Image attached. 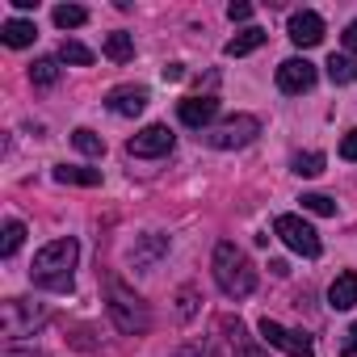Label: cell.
I'll list each match as a JSON object with an SVG mask.
<instances>
[{"mask_svg":"<svg viewBox=\"0 0 357 357\" xmlns=\"http://www.w3.org/2000/svg\"><path fill=\"white\" fill-rule=\"evenodd\" d=\"M76 257H80V244L72 236L38 248L34 265H30V278L43 286V290H72V269H76Z\"/></svg>","mask_w":357,"mask_h":357,"instance_id":"obj_1","label":"cell"},{"mask_svg":"<svg viewBox=\"0 0 357 357\" xmlns=\"http://www.w3.org/2000/svg\"><path fill=\"white\" fill-rule=\"evenodd\" d=\"M211 269H215V282H219V290H223L227 298H248V294L257 290V269H252L248 252H244L240 244H231V240H223V244L215 248Z\"/></svg>","mask_w":357,"mask_h":357,"instance_id":"obj_2","label":"cell"},{"mask_svg":"<svg viewBox=\"0 0 357 357\" xmlns=\"http://www.w3.org/2000/svg\"><path fill=\"white\" fill-rule=\"evenodd\" d=\"M105 303H109V319H114L118 332H126V336H143V332L151 328V311H147V303H143V298H139L118 273L105 278Z\"/></svg>","mask_w":357,"mask_h":357,"instance_id":"obj_3","label":"cell"},{"mask_svg":"<svg viewBox=\"0 0 357 357\" xmlns=\"http://www.w3.org/2000/svg\"><path fill=\"white\" fill-rule=\"evenodd\" d=\"M47 324V307L34 298H5L0 303V336L5 340H22L34 336V328Z\"/></svg>","mask_w":357,"mask_h":357,"instance_id":"obj_4","label":"cell"},{"mask_svg":"<svg viewBox=\"0 0 357 357\" xmlns=\"http://www.w3.org/2000/svg\"><path fill=\"white\" fill-rule=\"evenodd\" d=\"M257 135H261V122H257L252 114H231V118L215 122L211 130H202L198 139H202L206 147H215V151H236V147H248Z\"/></svg>","mask_w":357,"mask_h":357,"instance_id":"obj_5","label":"cell"},{"mask_svg":"<svg viewBox=\"0 0 357 357\" xmlns=\"http://www.w3.org/2000/svg\"><path fill=\"white\" fill-rule=\"evenodd\" d=\"M273 236H278L290 252H298V257H319V236H315V227L303 223L298 215H278V219H273Z\"/></svg>","mask_w":357,"mask_h":357,"instance_id":"obj_6","label":"cell"},{"mask_svg":"<svg viewBox=\"0 0 357 357\" xmlns=\"http://www.w3.org/2000/svg\"><path fill=\"white\" fill-rule=\"evenodd\" d=\"M261 336H265V344H273V349H282V353H290V357H315V344H311V336L307 332H298V328H282L278 319H261Z\"/></svg>","mask_w":357,"mask_h":357,"instance_id":"obj_7","label":"cell"},{"mask_svg":"<svg viewBox=\"0 0 357 357\" xmlns=\"http://www.w3.org/2000/svg\"><path fill=\"white\" fill-rule=\"evenodd\" d=\"M172 147H176V135H172L168 126H160V122H155V126H143V130H139V135L126 143V151H130V155H139V160L168 155Z\"/></svg>","mask_w":357,"mask_h":357,"instance_id":"obj_8","label":"cell"},{"mask_svg":"<svg viewBox=\"0 0 357 357\" xmlns=\"http://www.w3.org/2000/svg\"><path fill=\"white\" fill-rule=\"evenodd\" d=\"M278 89L290 93V97L311 93V89H315V63H307V59H286V63L278 68Z\"/></svg>","mask_w":357,"mask_h":357,"instance_id":"obj_9","label":"cell"},{"mask_svg":"<svg viewBox=\"0 0 357 357\" xmlns=\"http://www.w3.org/2000/svg\"><path fill=\"white\" fill-rule=\"evenodd\" d=\"M176 114H181V122L190 130H211L215 118H219V101L215 97H185L181 105H176Z\"/></svg>","mask_w":357,"mask_h":357,"instance_id":"obj_10","label":"cell"},{"mask_svg":"<svg viewBox=\"0 0 357 357\" xmlns=\"http://www.w3.org/2000/svg\"><path fill=\"white\" fill-rule=\"evenodd\" d=\"M143 105H147V89L143 84H122V89L105 93V109L118 114V118H135V114H143Z\"/></svg>","mask_w":357,"mask_h":357,"instance_id":"obj_11","label":"cell"},{"mask_svg":"<svg viewBox=\"0 0 357 357\" xmlns=\"http://www.w3.org/2000/svg\"><path fill=\"white\" fill-rule=\"evenodd\" d=\"M168 252V236H160V231H147V236H139L135 240V248H130V265L139 269V273H151L155 265H160V257Z\"/></svg>","mask_w":357,"mask_h":357,"instance_id":"obj_12","label":"cell"},{"mask_svg":"<svg viewBox=\"0 0 357 357\" xmlns=\"http://www.w3.org/2000/svg\"><path fill=\"white\" fill-rule=\"evenodd\" d=\"M286 30H290V43H294V47H315V43L324 38V17L311 13V9H303V13L290 17Z\"/></svg>","mask_w":357,"mask_h":357,"instance_id":"obj_13","label":"cell"},{"mask_svg":"<svg viewBox=\"0 0 357 357\" xmlns=\"http://www.w3.org/2000/svg\"><path fill=\"white\" fill-rule=\"evenodd\" d=\"M353 303H357V273L344 269V273H336L332 286H328V307H332V311H349Z\"/></svg>","mask_w":357,"mask_h":357,"instance_id":"obj_14","label":"cell"},{"mask_svg":"<svg viewBox=\"0 0 357 357\" xmlns=\"http://www.w3.org/2000/svg\"><path fill=\"white\" fill-rule=\"evenodd\" d=\"M0 38H5V47H30L34 38H38V30H34V22H26V17H9L5 26H0Z\"/></svg>","mask_w":357,"mask_h":357,"instance_id":"obj_15","label":"cell"},{"mask_svg":"<svg viewBox=\"0 0 357 357\" xmlns=\"http://www.w3.org/2000/svg\"><path fill=\"white\" fill-rule=\"evenodd\" d=\"M223 328L231 332L236 357H269V353H265V349H261V344H257V340H252L248 332H244V324H240V319H223Z\"/></svg>","mask_w":357,"mask_h":357,"instance_id":"obj_16","label":"cell"},{"mask_svg":"<svg viewBox=\"0 0 357 357\" xmlns=\"http://www.w3.org/2000/svg\"><path fill=\"white\" fill-rule=\"evenodd\" d=\"M59 185H101V168H76V164H59L55 168Z\"/></svg>","mask_w":357,"mask_h":357,"instance_id":"obj_17","label":"cell"},{"mask_svg":"<svg viewBox=\"0 0 357 357\" xmlns=\"http://www.w3.org/2000/svg\"><path fill=\"white\" fill-rule=\"evenodd\" d=\"M265 38H269V34L252 26V30H244V34H236V38H231L227 47H223V55H231V59H240V55H252L257 47H265Z\"/></svg>","mask_w":357,"mask_h":357,"instance_id":"obj_18","label":"cell"},{"mask_svg":"<svg viewBox=\"0 0 357 357\" xmlns=\"http://www.w3.org/2000/svg\"><path fill=\"white\" fill-rule=\"evenodd\" d=\"M59 55H43V59H34V68H30V80L38 84V89H51L55 80H59Z\"/></svg>","mask_w":357,"mask_h":357,"instance_id":"obj_19","label":"cell"},{"mask_svg":"<svg viewBox=\"0 0 357 357\" xmlns=\"http://www.w3.org/2000/svg\"><path fill=\"white\" fill-rule=\"evenodd\" d=\"M328 76H332V84H353L357 80V55H332Z\"/></svg>","mask_w":357,"mask_h":357,"instance_id":"obj_20","label":"cell"},{"mask_svg":"<svg viewBox=\"0 0 357 357\" xmlns=\"http://www.w3.org/2000/svg\"><path fill=\"white\" fill-rule=\"evenodd\" d=\"M105 55H109L114 63H130V59H135V38L122 34V30L109 34V38H105Z\"/></svg>","mask_w":357,"mask_h":357,"instance_id":"obj_21","label":"cell"},{"mask_svg":"<svg viewBox=\"0 0 357 357\" xmlns=\"http://www.w3.org/2000/svg\"><path fill=\"white\" fill-rule=\"evenodd\" d=\"M22 240H26V223L22 219H9L5 223V240H0V257H13L22 248Z\"/></svg>","mask_w":357,"mask_h":357,"instance_id":"obj_22","label":"cell"},{"mask_svg":"<svg viewBox=\"0 0 357 357\" xmlns=\"http://www.w3.org/2000/svg\"><path fill=\"white\" fill-rule=\"evenodd\" d=\"M290 164H294L298 176H319V172H324V151H298Z\"/></svg>","mask_w":357,"mask_h":357,"instance_id":"obj_23","label":"cell"},{"mask_svg":"<svg viewBox=\"0 0 357 357\" xmlns=\"http://www.w3.org/2000/svg\"><path fill=\"white\" fill-rule=\"evenodd\" d=\"M59 59H63V63H80V68H89V63H93V51H89L84 43L68 38V43L59 47Z\"/></svg>","mask_w":357,"mask_h":357,"instance_id":"obj_24","label":"cell"},{"mask_svg":"<svg viewBox=\"0 0 357 357\" xmlns=\"http://www.w3.org/2000/svg\"><path fill=\"white\" fill-rule=\"evenodd\" d=\"M72 143H76V151H84V155H101V151H105V143H101V135H93L89 126H80V130H72Z\"/></svg>","mask_w":357,"mask_h":357,"instance_id":"obj_25","label":"cell"},{"mask_svg":"<svg viewBox=\"0 0 357 357\" xmlns=\"http://www.w3.org/2000/svg\"><path fill=\"white\" fill-rule=\"evenodd\" d=\"M84 17H89V13H84L80 5H59V9H55V26H59V30H76V26H84Z\"/></svg>","mask_w":357,"mask_h":357,"instance_id":"obj_26","label":"cell"},{"mask_svg":"<svg viewBox=\"0 0 357 357\" xmlns=\"http://www.w3.org/2000/svg\"><path fill=\"white\" fill-rule=\"evenodd\" d=\"M298 202H303V211H311V215H336V202L324 198V194H303Z\"/></svg>","mask_w":357,"mask_h":357,"instance_id":"obj_27","label":"cell"},{"mask_svg":"<svg viewBox=\"0 0 357 357\" xmlns=\"http://www.w3.org/2000/svg\"><path fill=\"white\" fill-rule=\"evenodd\" d=\"M227 17H231V22H248V17H252V5H248V0H231V5H227Z\"/></svg>","mask_w":357,"mask_h":357,"instance_id":"obj_28","label":"cell"},{"mask_svg":"<svg viewBox=\"0 0 357 357\" xmlns=\"http://www.w3.org/2000/svg\"><path fill=\"white\" fill-rule=\"evenodd\" d=\"M340 160H357V130H349L340 139Z\"/></svg>","mask_w":357,"mask_h":357,"instance_id":"obj_29","label":"cell"},{"mask_svg":"<svg viewBox=\"0 0 357 357\" xmlns=\"http://www.w3.org/2000/svg\"><path fill=\"white\" fill-rule=\"evenodd\" d=\"M340 353H344V357H353V353H357V324L344 332V344H340Z\"/></svg>","mask_w":357,"mask_h":357,"instance_id":"obj_30","label":"cell"},{"mask_svg":"<svg viewBox=\"0 0 357 357\" xmlns=\"http://www.w3.org/2000/svg\"><path fill=\"white\" fill-rule=\"evenodd\" d=\"M176 311H181V319H185V315H194V290H190V286L181 290V307H176Z\"/></svg>","mask_w":357,"mask_h":357,"instance_id":"obj_31","label":"cell"},{"mask_svg":"<svg viewBox=\"0 0 357 357\" xmlns=\"http://www.w3.org/2000/svg\"><path fill=\"white\" fill-rule=\"evenodd\" d=\"M340 43H344V47H349V51L357 55V22H349V30L340 34Z\"/></svg>","mask_w":357,"mask_h":357,"instance_id":"obj_32","label":"cell"},{"mask_svg":"<svg viewBox=\"0 0 357 357\" xmlns=\"http://www.w3.org/2000/svg\"><path fill=\"white\" fill-rule=\"evenodd\" d=\"M181 76H185L181 63H168V68H164V80H181Z\"/></svg>","mask_w":357,"mask_h":357,"instance_id":"obj_33","label":"cell"},{"mask_svg":"<svg viewBox=\"0 0 357 357\" xmlns=\"http://www.w3.org/2000/svg\"><path fill=\"white\" fill-rule=\"evenodd\" d=\"M0 357H34V353H22V349H13V344H9L5 353H0Z\"/></svg>","mask_w":357,"mask_h":357,"instance_id":"obj_34","label":"cell"}]
</instances>
